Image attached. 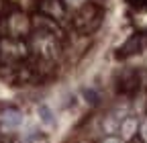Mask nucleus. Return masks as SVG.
Returning a JSON list of instances; mask_svg holds the SVG:
<instances>
[{"label": "nucleus", "instance_id": "nucleus-1", "mask_svg": "<svg viewBox=\"0 0 147 143\" xmlns=\"http://www.w3.org/2000/svg\"><path fill=\"white\" fill-rule=\"evenodd\" d=\"M102 16H104V10L102 6L98 4H84L76 16H74V27H76L80 33H92L94 29H98V25L102 23Z\"/></svg>", "mask_w": 147, "mask_h": 143}, {"label": "nucleus", "instance_id": "nucleus-2", "mask_svg": "<svg viewBox=\"0 0 147 143\" xmlns=\"http://www.w3.org/2000/svg\"><path fill=\"white\" fill-rule=\"evenodd\" d=\"M41 12L47 14V19H61L65 14V4L61 0H43L41 2Z\"/></svg>", "mask_w": 147, "mask_h": 143}, {"label": "nucleus", "instance_id": "nucleus-3", "mask_svg": "<svg viewBox=\"0 0 147 143\" xmlns=\"http://www.w3.org/2000/svg\"><path fill=\"white\" fill-rule=\"evenodd\" d=\"M119 90L123 94H135L139 90V74L137 72H129L119 80Z\"/></svg>", "mask_w": 147, "mask_h": 143}, {"label": "nucleus", "instance_id": "nucleus-4", "mask_svg": "<svg viewBox=\"0 0 147 143\" xmlns=\"http://www.w3.org/2000/svg\"><path fill=\"white\" fill-rule=\"evenodd\" d=\"M139 49H141V37L135 35V37H131L125 43V47L119 51V57H129V55H133V53H139Z\"/></svg>", "mask_w": 147, "mask_h": 143}, {"label": "nucleus", "instance_id": "nucleus-5", "mask_svg": "<svg viewBox=\"0 0 147 143\" xmlns=\"http://www.w3.org/2000/svg\"><path fill=\"white\" fill-rule=\"evenodd\" d=\"M121 131H123L125 137H133V133L137 131V121H135V119L123 121V123H121Z\"/></svg>", "mask_w": 147, "mask_h": 143}, {"label": "nucleus", "instance_id": "nucleus-6", "mask_svg": "<svg viewBox=\"0 0 147 143\" xmlns=\"http://www.w3.org/2000/svg\"><path fill=\"white\" fill-rule=\"evenodd\" d=\"M129 4L137 10H145L147 8V0H129Z\"/></svg>", "mask_w": 147, "mask_h": 143}, {"label": "nucleus", "instance_id": "nucleus-7", "mask_svg": "<svg viewBox=\"0 0 147 143\" xmlns=\"http://www.w3.org/2000/svg\"><path fill=\"white\" fill-rule=\"evenodd\" d=\"M141 137H143V141H147V123L141 127Z\"/></svg>", "mask_w": 147, "mask_h": 143}, {"label": "nucleus", "instance_id": "nucleus-8", "mask_svg": "<svg viewBox=\"0 0 147 143\" xmlns=\"http://www.w3.org/2000/svg\"><path fill=\"white\" fill-rule=\"evenodd\" d=\"M104 143H121V141H119V139H115V137H108Z\"/></svg>", "mask_w": 147, "mask_h": 143}]
</instances>
